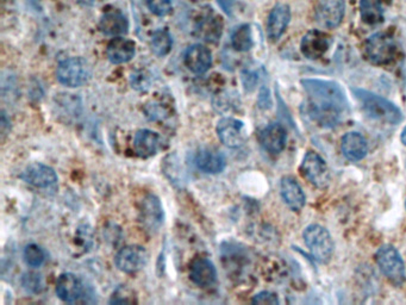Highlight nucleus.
<instances>
[{"mask_svg":"<svg viewBox=\"0 0 406 305\" xmlns=\"http://www.w3.org/2000/svg\"><path fill=\"white\" fill-rule=\"evenodd\" d=\"M302 86L309 97L302 110L317 126L332 128L350 114V101L340 84L329 80L303 79Z\"/></svg>","mask_w":406,"mask_h":305,"instance_id":"f257e3e1","label":"nucleus"},{"mask_svg":"<svg viewBox=\"0 0 406 305\" xmlns=\"http://www.w3.org/2000/svg\"><path fill=\"white\" fill-rule=\"evenodd\" d=\"M353 92L355 97L360 101L365 114L370 119L389 123L392 126L403 121V114L397 105L393 104L392 101H387L386 98L370 92V91L361 90V89H353Z\"/></svg>","mask_w":406,"mask_h":305,"instance_id":"f03ea898","label":"nucleus"},{"mask_svg":"<svg viewBox=\"0 0 406 305\" xmlns=\"http://www.w3.org/2000/svg\"><path fill=\"white\" fill-rule=\"evenodd\" d=\"M365 54L368 61L373 65H390L397 58L398 46L391 34L377 33L372 35L366 42Z\"/></svg>","mask_w":406,"mask_h":305,"instance_id":"7ed1b4c3","label":"nucleus"},{"mask_svg":"<svg viewBox=\"0 0 406 305\" xmlns=\"http://www.w3.org/2000/svg\"><path fill=\"white\" fill-rule=\"evenodd\" d=\"M92 76V69L82 58H69L57 66L56 78L64 86L80 87L89 83Z\"/></svg>","mask_w":406,"mask_h":305,"instance_id":"20e7f679","label":"nucleus"},{"mask_svg":"<svg viewBox=\"0 0 406 305\" xmlns=\"http://www.w3.org/2000/svg\"><path fill=\"white\" fill-rule=\"evenodd\" d=\"M375 261L382 274L393 284L402 285L406 279L405 264L400 251L391 244H384L375 254Z\"/></svg>","mask_w":406,"mask_h":305,"instance_id":"39448f33","label":"nucleus"},{"mask_svg":"<svg viewBox=\"0 0 406 305\" xmlns=\"http://www.w3.org/2000/svg\"><path fill=\"white\" fill-rule=\"evenodd\" d=\"M304 241L312 258L316 261L325 264L332 258L334 251V241L325 226L311 224L304 231Z\"/></svg>","mask_w":406,"mask_h":305,"instance_id":"423d86ee","label":"nucleus"},{"mask_svg":"<svg viewBox=\"0 0 406 305\" xmlns=\"http://www.w3.org/2000/svg\"><path fill=\"white\" fill-rule=\"evenodd\" d=\"M300 172L304 178L315 187L325 190L330 184V172L325 159L316 151H309L300 165Z\"/></svg>","mask_w":406,"mask_h":305,"instance_id":"0eeeda50","label":"nucleus"},{"mask_svg":"<svg viewBox=\"0 0 406 305\" xmlns=\"http://www.w3.org/2000/svg\"><path fill=\"white\" fill-rule=\"evenodd\" d=\"M345 12V0H320L315 11V19L323 29H335L342 23Z\"/></svg>","mask_w":406,"mask_h":305,"instance_id":"6e6552de","label":"nucleus"},{"mask_svg":"<svg viewBox=\"0 0 406 305\" xmlns=\"http://www.w3.org/2000/svg\"><path fill=\"white\" fill-rule=\"evenodd\" d=\"M149 255L141 246H128L118 251L114 264L124 273H136L146 267Z\"/></svg>","mask_w":406,"mask_h":305,"instance_id":"1a4fd4ad","label":"nucleus"},{"mask_svg":"<svg viewBox=\"0 0 406 305\" xmlns=\"http://www.w3.org/2000/svg\"><path fill=\"white\" fill-rule=\"evenodd\" d=\"M21 179L25 183L30 184L36 189L41 190H56L57 176L49 166L43 164H32L25 169L24 172L21 173Z\"/></svg>","mask_w":406,"mask_h":305,"instance_id":"9d476101","label":"nucleus"},{"mask_svg":"<svg viewBox=\"0 0 406 305\" xmlns=\"http://www.w3.org/2000/svg\"><path fill=\"white\" fill-rule=\"evenodd\" d=\"M217 134L222 144L229 148H239L246 144L247 130L244 123L239 119L225 117L217 124Z\"/></svg>","mask_w":406,"mask_h":305,"instance_id":"9b49d317","label":"nucleus"},{"mask_svg":"<svg viewBox=\"0 0 406 305\" xmlns=\"http://www.w3.org/2000/svg\"><path fill=\"white\" fill-rule=\"evenodd\" d=\"M164 209L159 198L153 194L147 196L143 199L141 210H139V219L142 226L150 233H155L164 224Z\"/></svg>","mask_w":406,"mask_h":305,"instance_id":"f8f14e48","label":"nucleus"},{"mask_svg":"<svg viewBox=\"0 0 406 305\" xmlns=\"http://www.w3.org/2000/svg\"><path fill=\"white\" fill-rule=\"evenodd\" d=\"M332 46V37L320 30H311L300 42V51L310 60L323 58Z\"/></svg>","mask_w":406,"mask_h":305,"instance_id":"ddd939ff","label":"nucleus"},{"mask_svg":"<svg viewBox=\"0 0 406 305\" xmlns=\"http://www.w3.org/2000/svg\"><path fill=\"white\" fill-rule=\"evenodd\" d=\"M184 61L191 72L200 76L211 69L212 55L203 44H193L186 49Z\"/></svg>","mask_w":406,"mask_h":305,"instance_id":"4468645a","label":"nucleus"},{"mask_svg":"<svg viewBox=\"0 0 406 305\" xmlns=\"http://www.w3.org/2000/svg\"><path fill=\"white\" fill-rule=\"evenodd\" d=\"M259 139L264 151H267L271 154H279L285 149L287 133L282 124L272 123L264 129L261 130Z\"/></svg>","mask_w":406,"mask_h":305,"instance_id":"2eb2a0df","label":"nucleus"},{"mask_svg":"<svg viewBox=\"0 0 406 305\" xmlns=\"http://www.w3.org/2000/svg\"><path fill=\"white\" fill-rule=\"evenodd\" d=\"M291 22V10L285 4L275 5L268 16L267 36L271 42H277L284 35Z\"/></svg>","mask_w":406,"mask_h":305,"instance_id":"dca6fc26","label":"nucleus"},{"mask_svg":"<svg viewBox=\"0 0 406 305\" xmlns=\"http://www.w3.org/2000/svg\"><path fill=\"white\" fill-rule=\"evenodd\" d=\"M136 54V44L134 41L124 37H114L107 44V56L114 65H122L132 61Z\"/></svg>","mask_w":406,"mask_h":305,"instance_id":"f3484780","label":"nucleus"},{"mask_svg":"<svg viewBox=\"0 0 406 305\" xmlns=\"http://www.w3.org/2000/svg\"><path fill=\"white\" fill-rule=\"evenodd\" d=\"M280 194L285 204L289 206L292 211L299 212L307 203V197L304 194L303 189L294 178L285 176L282 178L280 183Z\"/></svg>","mask_w":406,"mask_h":305,"instance_id":"a211bd4d","label":"nucleus"},{"mask_svg":"<svg viewBox=\"0 0 406 305\" xmlns=\"http://www.w3.org/2000/svg\"><path fill=\"white\" fill-rule=\"evenodd\" d=\"M189 278L198 286H211L216 283L217 271H216L214 264L209 259L197 258L191 264Z\"/></svg>","mask_w":406,"mask_h":305,"instance_id":"6ab92c4d","label":"nucleus"},{"mask_svg":"<svg viewBox=\"0 0 406 305\" xmlns=\"http://www.w3.org/2000/svg\"><path fill=\"white\" fill-rule=\"evenodd\" d=\"M194 161L200 171H203L204 173H210V174L223 172L227 166L224 155L214 148L207 147L199 149Z\"/></svg>","mask_w":406,"mask_h":305,"instance_id":"aec40b11","label":"nucleus"},{"mask_svg":"<svg viewBox=\"0 0 406 305\" xmlns=\"http://www.w3.org/2000/svg\"><path fill=\"white\" fill-rule=\"evenodd\" d=\"M84 285L79 276L73 273H64L59 276L56 283V294L67 303H74L82 297Z\"/></svg>","mask_w":406,"mask_h":305,"instance_id":"412c9836","label":"nucleus"},{"mask_svg":"<svg viewBox=\"0 0 406 305\" xmlns=\"http://www.w3.org/2000/svg\"><path fill=\"white\" fill-rule=\"evenodd\" d=\"M161 149V137L152 130H139L134 137V151L139 158L147 159Z\"/></svg>","mask_w":406,"mask_h":305,"instance_id":"4be33fe9","label":"nucleus"},{"mask_svg":"<svg viewBox=\"0 0 406 305\" xmlns=\"http://www.w3.org/2000/svg\"><path fill=\"white\" fill-rule=\"evenodd\" d=\"M342 153L350 161H360L368 153L367 141L360 133L350 131L341 141Z\"/></svg>","mask_w":406,"mask_h":305,"instance_id":"5701e85b","label":"nucleus"},{"mask_svg":"<svg viewBox=\"0 0 406 305\" xmlns=\"http://www.w3.org/2000/svg\"><path fill=\"white\" fill-rule=\"evenodd\" d=\"M99 30L111 37L122 36L129 31V21L121 11H109L100 19Z\"/></svg>","mask_w":406,"mask_h":305,"instance_id":"b1692460","label":"nucleus"},{"mask_svg":"<svg viewBox=\"0 0 406 305\" xmlns=\"http://www.w3.org/2000/svg\"><path fill=\"white\" fill-rule=\"evenodd\" d=\"M223 30V22L217 16H205L197 26V35L207 42L219 40Z\"/></svg>","mask_w":406,"mask_h":305,"instance_id":"393cba45","label":"nucleus"},{"mask_svg":"<svg viewBox=\"0 0 406 305\" xmlns=\"http://www.w3.org/2000/svg\"><path fill=\"white\" fill-rule=\"evenodd\" d=\"M360 15L362 22L377 26L384 22V10L380 0H361Z\"/></svg>","mask_w":406,"mask_h":305,"instance_id":"a878e982","label":"nucleus"},{"mask_svg":"<svg viewBox=\"0 0 406 305\" xmlns=\"http://www.w3.org/2000/svg\"><path fill=\"white\" fill-rule=\"evenodd\" d=\"M152 51L154 54L159 58H164L166 55L169 54L173 47V40H172L171 34L167 30L159 29L154 31L152 35V41H150Z\"/></svg>","mask_w":406,"mask_h":305,"instance_id":"bb28decb","label":"nucleus"},{"mask_svg":"<svg viewBox=\"0 0 406 305\" xmlns=\"http://www.w3.org/2000/svg\"><path fill=\"white\" fill-rule=\"evenodd\" d=\"M232 44L237 51H248L253 48V34L249 24L237 26L232 35Z\"/></svg>","mask_w":406,"mask_h":305,"instance_id":"cd10ccee","label":"nucleus"},{"mask_svg":"<svg viewBox=\"0 0 406 305\" xmlns=\"http://www.w3.org/2000/svg\"><path fill=\"white\" fill-rule=\"evenodd\" d=\"M24 260L28 266L39 267L46 261V253L37 244H28L24 249Z\"/></svg>","mask_w":406,"mask_h":305,"instance_id":"c85d7f7f","label":"nucleus"},{"mask_svg":"<svg viewBox=\"0 0 406 305\" xmlns=\"http://www.w3.org/2000/svg\"><path fill=\"white\" fill-rule=\"evenodd\" d=\"M150 12L157 17L169 15L174 8V0H146Z\"/></svg>","mask_w":406,"mask_h":305,"instance_id":"c756f323","label":"nucleus"},{"mask_svg":"<svg viewBox=\"0 0 406 305\" xmlns=\"http://www.w3.org/2000/svg\"><path fill=\"white\" fill-rule=\"evenodd\" d=\"M21 283H23V286L26 290L30 291V292H39V287H41V278H39V274L36 273H25L23 278H21Z\"/></svg>","mask_w":406,"mask_h":305,"instance_id":"7c9ffc66","label":"nucleus"},{"mask_svg":"<svg viewBox=\"0 0 406 305\" xmlns=\"http://www.w3.org/2000/svg\"><path fill=\"white\" fill-rule=\"evenodd\" d=\"M254 304H279L278 296L269 292V291H262L253 298Z\"/></svg>","mask_w":406,"mask_h":305,"instance_id":"2f4dec72","label":"nucleus"},{"mask_svg":"<svg viewBox=\"0 0 406 305\" xmlns=\"http://www.w3.org/2000/svg\"><path fill=\"white\" fill-rule=\"evenodd\" d=\"M129 290L125 289V287H121L118 289L114 294V297L111 299V303H134L136 301L134 296H128Z\"/></svg>","mask_w":406,"mask_h":305,"instance_id":"473e14b6","label":"nucleus"},{"mask_svg":"<svg viewBox=\"0 0 406 305\" xmlns=\"http://www.w3.org/2000/svg\"><path fill=\"white\" fill-rule=\"evenodd\" d=\"M257 80H259V78L257 76V73L250 72V71H246V72L242 73L243 85H244V89L247 91L254 90Z\"/></svg>","mask_w":406,"mask_h":305,"instance_id":"72a5a7b5","label":"nucleus"},{"mask_svg":"<svg viewBox=\"0 0 406 305\" xmlns=\"http://www.w3.org/2000/svg\"><path fill=\"white\" fill-rule=\"evenodd\" d=\"M259 103H260L261 108L268 109L271 106V97H269V91L266 87H264L260 92V97H259Z\"/></svg>","mask_w":406,"mask_h":305,"instance_id":"f704fd0d","label":"nucleus"},{"mask_svg":"<svg viewBox=\"0 0 406 305\" xmlns=\"http://www.w3.org/2000/svg\"><path fill=\"white\" fill-rule=\"evenodd\" d=\"M236 0H217L218 5L227 15H232Z\"/></svg>","mask_w":406,"mask_h":305,"instance_id":"c9c22d12","label":"nucleus"},{"mask_svg":"<svg viewBox=\"0 0 406 305\" xmlns=\"http://www.w3.org/2000/svg\"><path fill=\"white\" fill-rule=\"evenodd\" d=\"M98 0H78L79 4L84 6V8H91V6H94Z\"/></svg>","mask_w":406,"mask_h":305,"instance_id":"e433bc0d","label":"nucleus"},{"mask_svg":"<svg viewBox=\"0 0 406 305\" xmlns=\"http://www.w3.org/2000/svg\"><path fill=\"white\" fill-rule=\"evenodd\" d=\"M400 140L403 142L404 144L406 146V126L403 129V133H402V136H400Z\"/></svg>","mask_w":406,"mask_h":305,"instance_id":"4c0bfd02","label":"nucleus"},{"mask_svg":"<svg viewBox=\"0 0 406 305\" xmlns=\"http://www.w3.org/2000/svg\"><path fill=\"white\" fill-rule=\"evenodd\" d=\"M405 206H406V201H405Z\"/></svg>","mask_w":406,"mask_h":305,"instance_id":"58836bf2","label":"nucleus"}]
</instances>
